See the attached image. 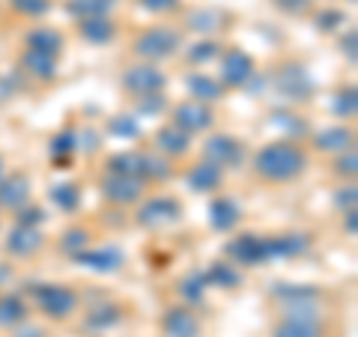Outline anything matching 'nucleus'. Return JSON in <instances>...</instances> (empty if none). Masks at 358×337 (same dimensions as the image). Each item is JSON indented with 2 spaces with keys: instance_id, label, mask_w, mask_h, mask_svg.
Here are the masks:
<instances>
[{
  "instance_id": "nucleus-17",
  "label": "nucleus",
  "mask_w": 358,
  "mask_h": 337,
  "mask_svg": "<svg viewBox=\"0 0 358 337\" xmlns=\"http://www.w3.org/2000/svg\"><path fill=\"white\" fill-rule=\"evenodd\" d=\"M18 66H21V75L33 78V81H54V78H57V69H60V57L24 48L18 57Z\"/></svg>"
},
{
  "instance_id": "nucleus-26",
  "label": "nucleus",
  "mask_w": 358,
  "mask_h": 337,
  "mask_svg": "<svg viewBox=\"0 0 358 337\" xmlns=\"http://www.w3.org/2000/svg\"><path fill=\"white\" fill-rule=\"evenodd\" d=\"M78 36L90 45H108L117 39V24L105 18H87V21H78Z\"/></svg>"
},
{
  "instance_id": "nucleus-30",
  "label": "nucleus",
  "mask_w": 358,
  "mask_h": 337,
  "mask_svg": "<svg viewBox=\"0 0 358 337\" xmlns=\"http://www.w3.org/2000/svg\"><path fill=\"white\" fill-rule=\"evenodd\" d=\"M179 299L185 301L188 308H197V305H203V299H206V280H203V272H192V275H185L182 280H179Z\"/></svg>"
},
{
  "instance_id": "nucleus-31",
  "label": "nucleus",
  "mask_w": 358,
  "mask_h": 337,
  "mask_svg": "<svg viewBox=\"0 0 358 337\" xmlns=\"http://www.w3.org/2000/svg\"><path fill=\"white\" fill-rule=\"evenodd\" d=\"M110 0H69L66 3V13L75 15L78 21H87V18H105L110 13Z\"/></svg>"
},
{
  "instance_id": "nucleus-37",
  "label": "nucleus",
  "mask_w": 358,
  "mask_h": 337,
  "mask_svg": "<svg viewBox=\"0 0 358 337\" xmlns=\"http://www.w3.org/2000/svg\"><path fill=\"white\" fill-rule=\"evenodd\" d=\"M9 6H13V13L24 15V18H42L51 13V0H9Z\"/></svg>"
},
{
  "instance_id": "nucleus-42",
  "label": "nucleus",
  "mask_w": 358,
  "mask_h": 337,
  "mask_svg": "<svg viewBox=\"0 0 358 337\" xmlns=\"http://www.w3.org/2000/svg\"><path fill=\"white\" fill-rule=\"evenodd\" d=\"M334 27H346V18L343 13H338V9H322V13L317 15V30H334Z\"/></svg>"
},
{
  "instance_id": "nucleus-48",
  "label": "nucleus",
  "mask_w": 358,
  "mask_h": 337,
  "mask_svg": "<svg viewBox=\"0 0 358 337\" xmlns=\"http://www.w3.org/2000/svg\"><path fill=\"white\" fill-rule=\"evenodd\" d=\"M338 206H341L343 212H346V209H355V185L338 191Z\"/></svg>"
},
{
  "instance_id": "nucleus-35",
  "label": "nucleus",
  "mask_w": 358,
  "mask_h": 337,
  "mask_svg": "<svg viewBox=\"0 0 358 337\" xmlns=\"http://www.w3.org/2000/svg\"><path fill=\"white\" fill-rule=\"evenodd\" d=\"M120 317H122V313H120L117 305H105V308L90 310L87 320H84V325H87V329H110V325L120 322Z\"/></svg>"
},
{
  "instance_id": "nucleus-50",
  "label": "nucleus",
  "mask_w": 358,
  "mask_h": 337,
  "mask_svg": "<svg viewBox=\"0 0 358 337\" xmlns=\"http://www.w3.org/2000/svg\"><path fill=\"white\" fill-rule=\"evenodd\" d=\"M9 278H13V272H9V266H0V287H3Z\"/></svg>"
},
{
  "instance_id": "nucleus-32",
  "label": "nucleus",
  "mask_w": 358,
  "mask_h": 337,
  "mask_svg": "<svg viewBox=\"0 0 358 337\" xmlns=\"http://www.w3.org/2000/svg\"><path fill=\"white\" fill-rule=\"evenodd\" d=\"M51 200L60 212H69L72 215V212H78V206H81V188L75 182H60L51 188Z\"/></svg>"
},
{
  "instance_id": "nucleus-47",
  "label": "nucleus",
  "mask_w": 358,
  "mask_h": 337,
  "mask_svg": "<svg viewBox=\"0 0 358 337\" xmlns=\"http://www.w3.org/2000/svg\"><path fill=\"white\" fill-rule=\"evenodd\" d=\"M13 337H48L45 334V329H39V325H27V322H21L13 329Z\"/></svg>"
},
{
  "instance_id": "nucleus-41",
  "label": "nucleus",
  "mask_w": 358,
  "mask_h": 337,
  "mask_svg": "<svg viewBox=\"0 0 358 337\" xmlns=\"http://www.w3.org/2000/svg\"><path fill=\"white\" fill-rule=\"evenodd\" d=\"M138 6L143 13H152V15H167V13H176L182 6V0H138Z\"/></svg>"
},
{
  "instance_id": "nucleus-28",
  "label": "nucleus",
  "mask_w": 358,
  "mask_h": 337,
  "mask_svg": "<svg viewBox=\"0 0 358 337\" xmlns=\"http://www.w3.org/2000/svg\"><path fill=\"white\" fill-rule=\"evenodd\" d=\"M266 245H268V260H284V257H296L308 248V239L305 236H266Z\"/></svg>"
},
{
  "instance_id": "nucleus-52",
  "label": "nucleus",
  "mask_w": 358,
  "mask_h": 337,
  "mask_svg": "<svg viewBox=\"0 0 358 337\" xmlns=\"http://www.w3.org/2000/svg\"><path fill=\"white\" fill-rule=\"evenodd\" d=\"M350 3H355V0H350Z\"/></svg>"
},
{
  "instance_id": "nucleus-3",
  "label": "nucleus",
  "mask_w": 358,
  "mask_h": 337,
  "mask_svg": "<svg viewBox=\"0 0 358 337\" xmlns=\"http://www.w3.org/2000/svg\"><path fill=\"white\" fill-rule=\"evenodd\" d=\"M30 299H33V305H36V310L42 313V317L57 320V322L69 320L78 310V305H81V296L66 284H36L30 289Z\"/></svg>"
},
{
  "instance_id": "nucleus-39",
  "label": "nucleus",
  "mask_w": 358,
  "mask_h": 337,
  "mask_svg": "<svg viewBox=\"0 0 358 337\" xmlns=\"http://www.w3.org/2000/svg\"><path fill=\"white\" fill-rule=\"evenodd\" d=\"M13 215H15L18 227H42V224H45V209L42 206H33V203H27L24 209L13 212Z\"/></svg>"
},
{
  "instance_id": "nucleus-36",
  "label": "nucleus",
  "mask_w": 358,
  "mask_h": 337,
  "mask_svg": "<svg viewBox=\"0 0 358 337\" xmlns=\"http://www.w3.org/2000/svg\"><path fill=\"white\" fill-rule=\"evenodd\" d=\"M358 93H355V87H343L338 96H334V114H338L341 120H355V110H358Z\"/></svg>"
},
{
  "instance_id": "nucleus-5",
  "label": "nucleus",
  "mask_w": 358,
  "mask_h": 337,
  "mask_svg": "<svg viewBox=\"0 0 358 337\" xmlns=\"http://www.w3.org/2000/svg\"><path fill=\"white\" fill-rule=\"evenodd\" d=\"M134 221H138V227H143V230L171 227V224L182 221V203L167 194L147 197V200H141V209H138V215H134Z\"/></svg>"
},
{
  "instance_id": "nucleus-20",
  "label": "nucleus",
  "mask_w": 358,
  "mask_h": 337,
  "mask_svg": "<svg viewBox=\"0 0 358 337\" xmlns=\"http://www.w3.org/2000/svg\"><path fill=\"white\" fill-rule=\"evenodd\" d=\"M185 182L192 191H197V194H212V191H218L224 185V171L212 167L209 162H197L194 167L185 171Z\"/></svg>"
},
{
  "instance_id": "nucleus-46",
  "label": "nucleus",
  "mask_w": 358,
  "mask_h": 337,
  "mask_svg": "<svg viewBox=\"0 0 358 337\" xmlns=\"http://www.w3.org/2000/svg\"><path fill=\"white\" fill-rule=\"evenodd\" d=\"M355 45H358V33H355V27H350L343 33V39H341V48H343V54L350 60H355Z\"/></svg>"
},
{
  "instance_id": "nucleus-7",
  "label": "nucleus",
  "mask_w": 358,
  "mask_h": 337,
  "mask_svg": "<svg viewBox=\"0 0 358 337\" xmlns=\"http://www.w3.org/2000/svg\"><path fill=\"white\" fill-rule=\"evenodd\" d=\"M224 257H227V263H233L236 268L263 266V263H268V245H266V236L242 233V236H236V239H230L227 245H224Z\"/></svg>"
},
{
  "instance_id": "nucleus-9",
  "label": "nucleus",
  "mask_w": 358,
  "mask_h": 337,
  "mask_svg": "<svg viewBox=\"0 0 358 337\" xmlns=\"http://www.w3.org/2000/svg\"><path fill=\"white\" fill-rule=\"evenodd\" d=\"M171 122L176 129H182L185 134H203L215 126V110L206 102H197V99H185L171 108Z\"/></svg>"
},
{
  "instance_id": "nucleus-29",
  "label": "nucleus",
  "mask_w": 358,
  "mask_h": 337,
  "mask_svg": "<svg viewBox=\"0 0 358 337\" xmlns=\"http://www.w3.org/2000/svg\"><path fill=\"white\" fill-rule=\"evenodd\" d=\"M206 287H218V289H233L242 284V275L233 263H209V268L203 272Z\"/></svg>"
},
{
  "instance_id": "nucleus-44",
  "label": "nucleus",
  "mask_w": 358,
  "mask_h": 337,
  "mask_svg": "<svg viewBox=\"0 0 358 337\" xmlns=\"http://www.w3.org/2000/svg\"><path fill=\"white\" fill-rule=\"evenodd\" d=\"M75 147H78V131H75V129H66L63 134H57V138L51 141V150H54V152H63V155L72 152Z\"/></svg>"
},
{
  "instance_id": "nucleus-8",
  "label": "nucleus",
  "mask_w": 358,
  "mask_h": 337,
  "mask_svg": "<svg viewBox=\"0 0 358 337\" xmlns=\"http://www.w3.org/2000/svg\"><path fill=\"white\" fill-rule=\"evenodd\" d=\"M221 75H218V81L224 89H242V87H248L254 81V72H257V63L248 51H242V48H227L221 54Z\"/></svg>"
},
{
  "instance_id": "nucleus-14",
  "label": "nucleus",
  "mask_w": 358,
  "mask_h": 337,
  "mask_svg": "<svg viewBox=\"0 0 358 337\" xmlns=\"http://www.w3.org/2000/svg\"><path fill=\"white\" fill-rule=\"evenodd\" d=\"M152 150L164 155V159H185L192 152V134H185L182 129H176L173 122H164V126L155 131L152 138Z\"/></svg>"
},
{
  "instance_id": "nucleus-53",
  "label": "nucleus",
  "mask_w": 358,
  "mask_h": 337,
  "mask_svg": "<svg viewBox=\"0 0 358 337\" xmlns=\"http://www.w3.org/2000/svg\"><path fill=\"white\" fill-rule=\"evenodd\" d=\"M110 3H114V0H110Z\"/></svg>"
},
{
  "instance_id": "nucleus-4",
  "label": "nucleus",
  "mask_w": 358,
  "mask_h": 337,
  "mask_svg": "<svg viewBox=\"0 0 358 337\" xmlns=\"http://www.w3.org/2000/svg\"><path fill=\"white\" fill-rule=\"evenodd\" d=\"M275 93L287 99V102H308L313 96V78L301 63H281L272 75Z\"/></svg>"
},
{
  "instance_id": "nucleus-2",
  "label": "nucleus",
  "mask_w": 358,
  "mask_h": 337,
  "mask_svg": "<svg viewBox=\"0 0 358 337\" xmlns=\"http://www.w3.org/2000/svg\"><path fill=\"white\" fill-rule=\"evenodd\" d=\"M182 48V33L171 24H155L141 30L131 42V51L141 57V63H162L176 57V51Z\"/></svg>"
},
{
  "instance_id": "nucleus-45",
  "label": "nucleus",
  "mask_w": 358,
  "mask_h": 337,
  "mask_svg": "<svg viewBox=\"0 0 358 337\" xmlns=\"http://www.w3.org/2000/svg\"><path fill=\"white\" fill-rule=\"evenodd\" d=\"M138 102H141V110H143V114H159V110H164V93L143 96V99H138Z\"/></svg>"
},
{
  "instance_id": "nucleus-24",
  "label": "nucleus",
  "mask_w": 358,
  "mask_h": 337,
  "mask_svg": "<svg viewBox=\"0 0 358 337\" xmlns=\"http://www.w3.org/2000/svg\"><path fill=\"white\" fill-rule=\"evenodd\" d=\"M141 182H167L173 176V162L155 150H141Z\"/></svg>"
},
{
  "instance_id": "nucleus-18",
  "label": "nucleus",
  "mask_w": 358,
  "mask_h": 337,
  "mask_svg": "<svg viewBox=\"0 0 358 337\" xmlns=\"http://www.w3.org/2000/svg\"><path fill=\"white\" fill-rule=\"evenodd\" d=\"M313 147L329 155H341L346 150H355V131L350 126H329L313 138Z\"/></svg>"
},
{
  "instance_id": "nucleus-15",
  "label": "nucleus",
  "mask_w": 358,
  "mask_h": 337,
  "mask_svg": "<svg viewBox=\"0 0 358 337\" xmlns=\"http://www.w3.org/2000/svg\"><path fill=\"white\" fill-rule=\"evenodd\" d=\"M75 263H81L90 272H99V275H108V272H117L122 266V251L117 245H99V248H84L81 254L72 257Z\"/></svg>"
},
{
  "instance_id": "nucleus-12",
  "label": "nucleus",
  "mask_w": 358,
  "mask_h": 337,
  "mask_svg": "<svg viewBox=\"0 0 358 337\" xmlns=\"http://www.w3.org/2000/svg\"><path fill=\"white\" fill-rule=\"evenodd\" d=\"M162 331L164 337H200V317L194 308L173 305L162 313Z\"/></svg>"
},
{
  "instance_id": "nucleus-34",
  "label": "nucleus",
  "mask_w": 358,
  "mask_h": 337,
  "mask_svg": "<svg viewBox=\"0 0 358 337\" xmlns=\"http://www.w3.org/2000/svg\"><path fill=\"white\" fill-rule=\"evenodd\" d=\"M221 57V45L215 39H203V42H194L192 48H188L185 54V60L192 63V66H200V63H209V60H215Z\"/></svg>"
},
{
  "instance_id": "nucleus-22",
  "label": "nucleus",
  "mask_w": 358,
  "mask_h": 337,
  "mask_svg": "<svg viewBox=\"0 0 358 337\" xmlns=\"http://www.w3.org/2000/svg\"><path fill=\"white\" fill-rule=\"evenodd\" d=\"M239 218H242L239 203H236L233 197H227V194H218V197L209 203V224H212V230L227 233V230L236 227Z\"/></svg>"
},
{
  "instance_id": "nucleus-23",
  "label": "nucleus",
  "mask_w": 358,
  "mask_h": 337,
  "mask_svg": "<svg viewBox=\"0 0 358 337\" xmlns=\"http://www.w3.org/2000/svg\"><path fill=\"white\" fill-rule=\"evenodd\" d=\"M185 89L188 96L197 99V102H206V105H215L218 99L224 96V87L215 75H206V72H192L185 75Z\"/></svg>"
},
{
  "instance_id": "nucleus-40",
  "label": "nucleus",
  "mask_w": 358,
  "mask_h": 337,
  "mask_svg": "<svg viewBox=\"0 0 358 337\" xmlns=\"http://www.w3.org/2000/svg\"><path fill=\"white\" fill-rule=\"evenodd\" d=\"M334 173L343 176V179H355V173H358V152L355 150L341 152L338 162H334Z\"/></svg>"
},
{
  "instance_id": "nucleus-43",
  "label": "nucleus",
  "mask_w": 358,
  "mask_h": 337,
  "mask_svg": "<svg viewBox=\"0 0 358 337\" xmlns=\"http://www.w3.org/2000/svg\"><path fill=\"white\" fill-rule=\"evenodd\" d=\"M272 3L287 15H308L313 9V0H272Z\"/></svg>"
},
{
  "instance_id": "nucleus-13",
  "label": "nucleus",
  "mask_w": 358,
  "mask_h": 337,
  "mask_svg": "<svg viewBox=\"0 0 358 337\" xmlns=\"http://www.w3.org/2000/svg\"><path fill=\"white\" fill-rule=\"evenodd\" d=\"M30 194H33V185L27 173L15 171L0 179V209H6V212L24 209L30 203Z\"/></svg>"
},
{
  "instance_id": "nucleus-49",
  "label": "nucleus",
  "mask_w": 358,
  "mask_h": 337,
  "mask_svg": "<svg viewBox=\"0 0 358 337\" xmlns=\"http://www.w3.org/2000/svg\"><path fill=\"white\" fill-rule=\"evenodd\" d=\"M343 227L350 230V236H355V209L346 212V221H343Z\"/></svg>"
},
{
  "instance_id": "nucleus-16",
  "label": "nucleus",
  "mask_w": 358,
  "mask_h": 337,
  "mask_svg": "<svg viewBox=\"0 0 358 337\" xmlns=\"http://www.w3.org/2000/svg\"><path fill=\"white\" fill-rule=\"evenodd\" d=\"M42 245H45V236L39 227H18L15 224L6 236V254L18 257V260H27V257L39 254Z\"/></svg>"
},
{
  "instance_id": "nucleus-10",
  "label": "nucleus",
  "mask_w": 358,
  "mask_h": 337,
  "mask_svg": "<svg viewBox=\"0 0 358 337\" xmlns=\"http://www.w3.org/2000/svg\"><path fill=\"white\" fill-rule=\"evenodd\" d=\"M167 87V75L159 69L155 63H138V66H129L122 72V89L131 96H155V93H164Z\"/></svg>"
},
{
  "instance_id": "nucleus-1",
  "label": "nucleus",
  "mask_w": 358,
  "mask_h": 337,
  "mask_svg": "<svg viewBox=\"0 0 358 337\" xmlns=\"http://www.w3.org/2000/svg\"><path fill=\"white\" fill-rule=\"evenodd\" d=\"M308 164V150L299 141H268L254 152L251 171L266 185H289L305 176Z\"/></svg>"
},
{
  "instance_id": "nucleus-25",
  "label": "nucleus",
  "mask_w": 358,
  "mask_h": 337,
  "mask_svg": "<svg viewBox=\"0 0 358 337\" xmlns=\"http://www.w3.org/2000/svg\"><path fill=\"white\" fill-rule=\"evenodd\" d=\"M272 337H326V325L322 320H293L281 317L275 322Z\"/></svg>"
},
{
  "instance_id": "nucleus-21",
  "label": "nucleus",
  "mask_w": 358,
  "mask_h": 337,
  "mask_svg": "<svg viewBox=\"0 0 358 337\" xmlns=\"http://www.w3.org/2000/svg\"><path fill=\"white\" fill-rule=\"evenodd\" d=\"M230 24V13L221 6H200L194 9L192 15H188V30L194 33H218V30H227Z\"/></svg>"
},
{
  "instance_id": "nucleus-38",
  "label": "nucleus",
  "mask_w": 358,
  "mask_h": 337,
  "mask_svg": "<svg viewBox=\"0 0 358 337\" xmlns=\"http://www.w3.org/2000/svg\"><path fill=\"white\" fill-rule=\"evenodd\" d=\"M108 134H114V138H122V141H131L141 134V126L134 117H114L108 122Z\"/></svg>"
},
{
  "instance_id": "nucleus-11",
  "label": "nucleus",
  "mask_w": 358,
  "mask_h": 337,
  "mask_svg": "<svg viewBox=\"0 0 358 337\" xmlns=\"http://www.w3.org/2000/svg\"><path fill=\"white\" fill-rule=\"evenodd\" d=\"M99 191H102V197L108 200V203H114V206H134V203H141L143 200L147 182H141V179H134V176L105 173Z\"/></svg>"
},
{
  "instance_id": "nucleus-6",
  "label": "nucleus",
  "mask_w": 358,
  "mask_h": 337,
  "mask_svg": "<svg viewBox=\"0 0 358 337\" xmlns=\"http://www.w3.org/2000/svg\"><path fill=\"white\" fill-rule=\"evenodd\" d=\"M218 171H236V167L245 164V143L233 134H209L203 141V159Z\"/></svg>"
},
{
  "instance_id": "nucleus-27",
  "label": "nucleus",
  "mask_w": 358,
  "mask_h": 337,
  "mask_svg": "<svg viewBox=\"0 0 358 337\" xmlns=\"http://www.w3.org/2000/svg\"><path fill=\"white\" fill-rule=\"evenodd\" d=\"M30 308L18 293H0V329H15L27 322Z\"/></svg>"
},
{
  "instance_id": "nucleus-51",
  "label": "nucleus",
  "mask_w": 358,
  "mask_h": 337,
  "mask_svg": "<svg viewBox=\"0 0 358 337\" xmlns=\"http://www.w3.org/2000/svg\"><path fill=\"white\" fill-rule=\"evenodd\" d=\"M6 176V162H3V155H0V179Z\"/></svg>"
},
{
  "instance_id": "nucleus-19",
  "label": "nucleus",
  "mask_w": 358,
  "mask_h": 337,
  "mask_svg": "<svg viewBox=\"0 0 358 337\" xmlns=\"http://www.w3.org/2000/svg\"><path fill=\"white\" fill-rule=\"evenodd\" d=\"M24 45H27L30 51H39V54H51V57H60L63 48H66V39H63V33H60V30H54V27H48V24H39V27L27 30Z\"/></svg>"
},
{
  "instance_id": "nucleus-33",
  "label": "nucleus",
  "mask_w": 358,
  "mask_h": 337,
  "mask_svg": "<svg viewBox=\"0 0 358 337\" xmlns=\"http://www.w3.org/2000/svg\"><path fill=\"white\" fill-rule=\"evenodd\" d=\"M90 242H93L90 230H84V227H69V230L63 233V239H60V251L69 254V257H75V254H81L84 248H90Z\"/></svg>"
}]
</instances>
